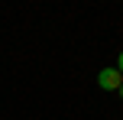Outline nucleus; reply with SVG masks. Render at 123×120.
Segmentation results:
<instances>
[{
	"label": "nucleus",
	"mask_w": 123,
	"mask_h": 120,
	"mask_svg": "<svg viewBox=\"0 0 123 120\" xmlns=\"http://www.w3.org/2000/svg\"><path fill=\"white\" fill-rule=\"evenodd\" d=\"M120 97H123V84H120Z\"/></svg>",
	"instance_id": "7ed1b4c3"
},
{
	"label": "nucleus",
	"mask_w": 123,
	"mask_h": 120,
	"mask_svg": "<svg viewBox=\"0 0 123 120\" xmlns=\"http://www.w3.org/2000/svg\"><path fill=\"white\" fill-rule=\"evenodd\" d=\"M117 71H120V75H123V52H120V55H117Z\"/></svg>",
	"instance_id": "f03ea898"
},
{
	"label": "nucleus",
	"mask_w": 123,
	"mask_h": 120,
	"mask_svg": "<svg viewBox=\"0 0 123 120\" xmlns=\"http://www.w3.org/2000/svg\"><path fill=\"white\" fill-rule=\"evenodd\" d=\"M120 84H123V75L117 71V65L100 68V75H97V88L100 91H120Z\"/></svg>",
	"instance_id": "f257e3e1"
}]
</instances>
